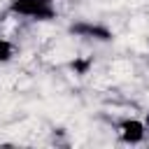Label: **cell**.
<instances>
[{"mask_svg": "<svg viewBox=\"0 0 149 149\" xmlns=\"http://www.w3.org/2000/svg\"><path fill=\"white\" fill-rule=\"evenodd\" d=\"M9 9L21 16H33V19H51L54 12V0H12Z\"/></svg>", "mask_w": 149, "mask_h": 149, "instance_id": "6da1fadb", "label": "cell"}, {"mask_svg": "<svg viewBox=\"0 0 149 149\" xmlns=\"http://www.w3.org/2000/svg\"><path fill=\"white\" fill-rule=\"evenodd\" d=\"M144 135H147V126L142 121H137V119H126V121L119 123V137L123 142L135 144V142H142Z\"/></svg>", "mask_w": 149, "mask_h": 149, "instance_id": "7a4b0ae2", "label": "cell"}, {"mask_svg": "<svg viewBox=\"0 0 149 149\" xmlns=\"http://www.w3.org/2000/svg\"><path fill=\"white\" fill-rule=\"evenodd\" d=\"M72 33H79V35H86V37H98V40H109L112 35L105 30V28H100V26H91V23H77V26H72Z\"/></svg>", "mask_w": 149, "mask_h": 149, "instance_id": "3957f363", "label": "cell"}, {"mask_svg": "<svg viewBox=\"0 0 149 149\" xmlns=\"http://www.w3.org/2000/svg\"><path fill=\"white\" fill-rule=\"evenodd\" d=\"M12 56H14V44L7 40H0V63L12 61Z\"/></svg>", "mask_w": 149, "mask_h": 149, "instance_id": "277c9868", "label": "cell"}]
</instances>
